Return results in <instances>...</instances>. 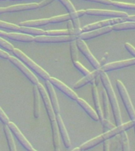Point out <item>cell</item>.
<instances>
[{"mask_svg": "<svg viewBox=\"0 0 135 151\" xmlns=\"http://www.w3.org/2000/svg\"><path fill=\"white\" fill-rule=\"evenodd\" d=\"M99 78H100L102 84L104 86L105 91L107 93V98H108L109 103H110V105L111 106V108H112L114 118H115V120L116 125L119 126L123 123H122L120 109H119L118 101H117V99H116L115 93L114 91L113 87H112L111 82H110V80H109L108 76H107L105 72H103V71L100 70Z\"/></svg>", "mask_w": 135, "mask_h": 151, "instance_id": "6da1fadb", "label": "cell"}, {"mask_svg": "<svg viewBox=\"0 0 135 151\" xmlns=\"http://www.w3.org/2000/svg\"><path fill=\"white\" fill-rule=\"evenodd\" d=\"M13 53L14 54V55L16 57H17L21 61H23L24 63H25V65L29 67L31 69H33L34 72H35L36 74L40 76V77L43 78L44 80H49L51 76H49V74L44 71V69H43L41 67L38 65L37 64L35 63L33 60H31L29 58H28L27 55L24 54L23 52L20 50L19 49H17V48H14V50H13Z\"/></svg>", "mask_w": 135, "mask_h": 151, "instance_id": "7a4b0ae2", "label": "cell"}, {"mask_svg": "<svg viewBox=\"0 0 135 151\" xmlns=\"http://www.w3.org/2000/svg\"><path fill=\"white\" fill-rule=\"evenodd\" d=\"M116 87L118 88V92L120 94L121 99L123 100V104L125 105V107L126 109L128 114L130 116V120L135 121V110L132 105V102H131V100L130 99V96H129V94L126 91L125 86L123 85V83L121 82L120 80H117L116 81Z\"/></svg>", "mask_w": 135, "mask_h": 151, "instance_id": "3957f363", "label": "cell"}, {"mask_svg": "<svg viewBox=\"0 0 135 151\" xmlns=\"http://www.w3.org/2000/svg\"><path fill=\"white\" fill-rule=\"evenodd\" d=\"M124 22H126V18L109 19V20H105V21H99V22H96V23L88 24V25L85 26V27H83L81 28V32H91V31L105 28V27H108V26L115 25V24L124 23Z\"/></svg>", "mask_w": 135, "mask_h": 151, "instance_id": "277c9868", "label": "cell"}, {"mask_svg": "<svg viewBox=\"0 0 135 151\" xmlns=\"http://www.w3.org/2000/svg\"><path fill=\"white\" fill-rule=\"evenodd\" d=\"M96 82H95V84L97 87H99V90H100V95H101V102L102 106L101 107H103L102 110H103V113H104V119L106 120H108L110 119V103H109L108 98H107V93L105 91V89H104V86L102 84L101 80H100V78L99 76H97L96 79Z\"/></svg>", "mask_w": 135, "mask_h": 151, "instance_id": "5b68a950", "label": "cell"}, {"mask_svg": "<svg viewBox=\"0 0 135 151\" xmlns=\"http://www.w3.org/2000/svg\"><path fill=\"white\" fill-rule=\"evenodd\" d=\"M76 43H77L78 49L84 54V56L88 59V61H89L91 65L94 67L95 69L96 70L100 69V68H101L100 64H99V62L97 61V59L95 58V57L92 55L89 49L88 48L87 45L85 42V41L82 40H80V39H78V40H76Z\"/></svg>", "mask_w": 135, "mask_h": 151, "instance_id": "8992f818", "label": "cell"}, {"mask_svg": "<svg viewBox=\"0 0 135 151\" xmlns=\"http://www.w3.org/2000/svg\"><path fill=\"white\" fill-rule=\"evenodd\" d=\"M78 40L75 35H63V36H49L40 35L34 37V41L36 42H72Z\"/></svg>", "mask_w": 135, "mask_h": 151, "instance_id": "52a82bcc", "label": "cell"}, {"mask_svg": "<svg viewBox=\"0 0 135 151\" xmlns=\"http://www.w3.org/2000/svg\"><path fill=\"white\" fill-rule=\"evenodd\" d=\"M85 14L90 16H102L110 17L113 18H126L128 15L126 13L113 10H104V9H87L85 10Z\"/></svg>", "mask_w": 135, "mask_h": 151, "instance_id": "ba28073f", "label": "cell"}, {"mask_svg": "<svg viewBox=\"0 0 135 151\" xmlns=\"http://www.w3.org/2000/svg\"><path fill=\"white\" fill-rule=\"evenodd\" d=\"M36 87L38 88L40 95L42 98L43 102H44V105L46 110H47L48 117L51 120V121H54V120H55V116H56V115H55V113L54 112V109H53V107H52V102H51V100L49 99L48 94L46 92V91L44 90L42 84L39 83L38 85H36Z\"/></svg>", "mask_w": 135, "mask_h": 151, "instance_id": "9c48e42d", "label": "cell"}, {"mask_svg": "<svg viewBox=\"0 0 135 151\" xmlns=\"http://www.w3.org/2000/svg\"><path fill=\"white\" fill-rule=\"evenodd\" d=\"M8 60H9L11 63L14 64V65L16 66V67H17V68H18L23 73L24 75L26 77L28 78V80L33 83V84L38 85L39 83H40L39 80H38L37 78L35 76H34V74H33V73H32L29 69H28V68H26L25 65L23 63H21L18 59L16 58H14V57L13 56H9Z\"/></svg>", "mask_w": 135, "mask_h": 151, "instance_id": "30bf717a", "label": "cell"}, {"mask_svg": "<svg viewBox=\"0 0 135 151\" xmlns=\"http://www.w3.org/2000/svg\"><path fill=\"white\" fill-rule=\"evenodd\" d=\"M135 65V58L128 59V60H124V61H115L104 65L100 68V70L103 72H108V71L116 70V69H120L123 68H126L129 66H132Z\"/></svg>", "mask_w": 135, "mask_h": 151, "instance_id": "8fae6325", "label": "cell"}, {"mask_svg": "<svg viewBox=\"0 0 135 151\" xmlns=\"http://www.w3.org/2000/svg\"><path fill=\"white\" fill-rule=\"evenodd\" d=\"M7 126H8V127H9V130H10V132H13V134L16 136L17 140L20 142V143H21L26 150H28V151H30L33 150V146H32V145L30 144V142L27 140V139H26L25 137L24 136L23 134L21 133V131L19 130L18 127H17L15 124L9 121V122L8 123Z\"/></svg>", "mask_w": 135, "mask_h": 151, "instance_id": "7c38bea8", "label": "cell"}, {"mask_svg": "<svg viewBox=\"0 0 135 151\" xmlns=\"http://www.w3.org/2000/svg\"><path fill=\"white\" fill-rule=\"evenodd\" d=\"M134 125L135 121L131 120L130 122L126 123V124H122L119 125V126H117V127H115V128H113V129L110 130L109 132L104 133L102 135L104 137V140H107V139H111L112 137L115 136L117 134H121V133H123V132H125V131H126V130L130 129V128H131V127H134Z\"/></svg>", "mask_w": 135, "mask_h": 151, "instance_id": "4fadbf2b", "label": "cell"}, {"mask_svg": "<svg viewBox=\"0 0 135 151\" xmlns=\"http://www.w3.org/2000/svg\"><path fill=\"white\" fill-rule=\"evenodd\" d=\"M48 81H49L52 85H54V87H56L57 88H59L62 92H63L64 94H66V95H67L70 99H71L72 100H74V101H77V100H78V94H76L73 90H71L70 88L67 87L66 84H64L63 83L61 82L60 80H57L55 78L51 77Z\"/></svg>", "mask_w": 135, "mask_h": 151, "instance_id": "5bb4252c", "label": "cell"}, {"mask_svg": "<svg viewBox=\"0 0 135 151\" xmlns=\"http://www.w3.org/2000/svg\"><path fill=\"white\" fill-rule=\"evenodd\" d=\"M0 37L8 38L9 40H13L14 41H20V42H31L34 41V37L33 35H25L22 33H8L6 32H2L0 30Z\"/></svg>", "mask_w": 135, "mask_h": 151, "instance_id": "9a60e30c", "label": "cell"}, {"mask_svg": "<svg viewBox=\"0 0 135 151\" xmlns=\"http://www.w3.org/2000/svg\"><path fill=\"white\" fill-rule=\"evenodd\" d=\"M112 29V26H108V27H105V28H99V29H96V30L91 31V32H82L81 35L78 36V39L80 40H89L92 38L98 37L104 34H107V33L111 32Z\"/></svg>", "mask_w": 135, "mask_h": 151, "instance_id": "2e32d148", "label": "cell"}, {"mask_svg": "<svg viewBox=\"0 0 135 151\" xmlns=\"http://www.w3.org/2000/svg\"><path fill=\"white\" fill-rule=\"evenodd\" d=\"M55 120L57 122V125H58V127H59V131L61 134V136L62 138V141L64 142V145L66 146V148H70L71 146V142L70 139V137H69V134L67 133V131H66V128L64 125L63 120L62 119V117L60 116V115H56L55 116Z\"/></svg>", "mask_w": 135, "mask_h": 151, "instance_id": "e0dca14e", "label": "cell"}, {"mask_svg": "<svg viewBox=\"0 0 135 151\" xmlns=\"http://www.w3.org/2000/svg\"><path fill=\"white\" fill-rule=\"evenodd\" d=\"M92 98H93V101H94L95 107H96V112H97L98 117H99V120L100 122H103V120H104V113H103V110L101 108V103H100V100H99V92H98V89L96 84L92 83Z\"/></svg>", "mask_w": 135, "mask_h": 151, "instance_id": "ac0fdd59", "label": "cell"}, {"mask_svg": "<svg viewBox=\"0 0 135 151\" xmlns=\"http://www.w3.org/2000/svg\"><path fill=\"white\" fill-rule=\"evenodd\" d=\"M46 87H47L48 96H49V99L51 100V102H52L54 113H56V115H59V113H60V109H59V101H58V99H57V95L55 94L54 88H53V85L48 80H46Z\"/></svg>", "mask_w": 135, "mask_h": 151, "instance_id": "d6986e66", "label": "cell"}, {"mask_svg": "<svg viewBox=\"0 0 135 151\" xmlns=\"http://www.w3.org/2000/svg\"><path fill=\"white\" fill-rule=\"evenodd\" d=\"M99 73H100V69H97V70H95L92 73H89V74H88L87 76H85V77L82 78L81 80H80L79 81L76 83L75 84L73 85V88H81L83 86H85V84H87L89 83L92 82L93 80L97 77L99 76Z\"/></svg>", "mask_w": 135, "mask_h": 151, "instance_id": "ffe728a7", "label": "cell"}, {"mask_svg": "<svg viewBox=\"0 0 135 151\" xmlns=\"http://www.w3.org/2000/svg\"><path fill=\"white\" fill-rule=\"evenodd\" d=\"M38 4L36 3H31V4H21L9 6L8 7H5V13L7 12H17L24 11V10H31V9H38Z\"/></svg>", "mask_w": 135, "mask_h": 151, "instance_id": "44dd1931", "label": "cell"}, {"mask_svg": "<svg viewBox=\"0 0 135 151\" xmlns=\"http://www.w3.org/2000/svg\"><path fill=\"white\" fill-rule=\"evenodd\" d=\"M77 102L82 107L83 109L88 113V115L89 116L92 120H94L95 121H98V120H99V117H98V115H97V112H96V111H95L94 109H92V107L85 101V100H83L82 99L78 98V100H77Z\"/></svg>", "mask_w": 135, "mask_h": 151, "instance_id": "7402d4cb", "label": "cell"}, {"mask_svg": "<svg viewBox=\"0 0 135 151\" xmlns=\"http://www.w3.org/2000/svg\"><path fill=\"white\" fill-rule=\"evenodd\" d=\"M52 136H53V144L54 151H60V140H59V131L56 120L52 121Z\"/></svg>", "mask_w": 135, "mask_h": 151, "instance_id": "603a6c76", "label": "cell"}, {"mask_svg": "<svg viewBox=\"0 0 135 151\" xmlns=\"http://www.w3.org/2000/svg\"><path fill=\"white\" fill-rule=\"evenodd\" d=\"M50 24L49 18L47 19H40V20H35V21H24L19 23L18 26L20 27H27V28H33L39 26H44Z\"/></svg>", "mask_w": 135, "mask_h": 151, "instance_id": "cb8c5ba5", "label": "cell"}, {"mask_svg": "<svg viewBox=\"0 0 135 151\" xmlns=\"http://www.w3.org/2000/svg\"><path fill=\"white\" fill-rule=\"evenodd\" d=\"M33 94H34V104H33V114L34 117L38 119L40 117V93L38 91L36 85H34L33 87Z\"/></svg>", "mask_w": 135, "mask_h": 151, "instance_id": "d4e9b609", "label": "cell"}, {"mask_svg": "<svg viewBox=\"0 0 135 151\" xmlns=\"http://www.w3.org/2000/svg\"><path fill=\"white\" fill-rule=\"evenodd\" d=\"M104 141H105V140H104V137H103L102 134H100L99 136H97L96 137V138H94V139H92V140H89V141H88L86 142H85V143H83L79 148H80L81 151H85L87 150H89V149H91L92 148V147H94L95 146H97V145H98L99 143H100V142Z\"/></svg>", "mask_w": 135, "mask_h": 151, "instance_id": "484cf974", "label": "cell"}, {"mask_svg": "<svg viewBox=\"0 0 135 151\" xmlns=\"http://www.w3.org/2000/svg\"><path fill=\"white\" fill-rule=\"evenodd\" d=\"M59 1L62 2V4L66 8V9L68 10L69 14L70 15L71 20L79 18L78 15V11H76L75 8L73 6V4L69 0H59Z\"/></svg>", "mask_w": 135, "mask_h": 151, "instance_id": "4316f807", "label": "cell"}, {"mask_svg": "<svg viewBox=\"0 0 135 151\" xmlns=\"http://www.w3.org/2000/svg\"><path fill=\"white\" fill-rule=\"evenodd\" d=\"M4 132L5 134H6L7 142H8V145H9V151H17L15 143H14V140L13 139V135H12V132H10V130H9L7 125H5L4 126Z\"/></svg>", "mask_w": 135, "mask_h": 151, "instance_id": "83f0119b", "label": "cell"}, {"mask_svg": "<svg viewBox=\"0 0 135 151\" xmlns=\"http://www.w3.org/2000/svg\"><path fill=\"white\" fill-rule=\"evenodd\" d=\"M112 29L115 31H123L135 29V22H124L112 26Z\"/></svg>", "mask_w": 135, "mask_h": 151, "instance_id": "f1b7e54d", "label": "cell"}, {"mask_svg": "<svg viewBox=\"0 0 135 151\" xmlns=\"http://www.w3.org/2000/svg\"><path fill=\"white\" fill-rule=\"evenodd\" d=\"M70 14H65V15H61V16H56L51 17V18H49V22L50 24H57L70 21Z\"/></svg>", "mask_w": 135, "mask_h": 151, "instance_id": "f546056e", "label": "cell"}, {"mask_svg": "<svg viewBox=\"0 0 135 151\" xmlns=\"http://www.w3.org/2000/svg\"><path fill=\"white\" fill-rule=\"evenodd\" d=\"M0 28H4V29H7V30L13 31V32H19L21 31V27L20 26L1 21H0Z\"/></svg>", "mask_w": 135, "mask_h": 151, "instance_id": "4dcf8cb0", "label": "cell"}, {"mask_svg": "<svg viewBox=\"0 0 135 151\" xmlns=\"http://www.w3.org/2000/svg\"><path fill=\"white\" fill-rule=\"evenodd\" d=\"M70 55L71 59L73 62L78 61V47H77V43H76V40L70 42Z\"/></svg>", "mask_w": 135, "mask_h": 151, "instance_id": "1f68e13d", "label": "cell"}, {"mask_svg": "<svg viewBox=\"0 0 135 151\" xmlns=\"http://www.w3.org/2000/svg\"><path fill=\"white\" fill-rule=\"evenodd\" d=\"M45 35L49 36H63V35H70L69 32L66 30H48L45 31Z\"/></svg>", "mask_w": 135, "mask_h": 151, "instance_id": "d6a6232c", "label": "cell"}, {"mask_svg": "<svg viewBox=\"0 0 135 151\" xmlns=\"http://www.w3.org/2000/svg\"><path fill=\"white\" fill-rule=\"evenodd\" d=\"M111 5L114 6L118 7L121 9H132L135 10V4H131V3H125V2H112Z\"/></svg>", "mask_w": 135, "mask_h": 151, "instance_id": "836d02e7", "label": "cell"}, {"mask_svg": "<svg viewBox=\"0 0 135 151\" xmlns=\"http://www.w3.org/2000/svg\"><path fill=\"white\" fill-rule=\"evenodd\" d=\"M121 142H122V146H123V151H130L129 139L126 132L121 133Z\"/></svg>", "mask_w": 135, "mask_h": 151, "instance_id": "e575fe53", "label": "cell"}, {"mask_svg": "<svg viewBox=\"0 0 135 151\" xmlns=\"http://www.w3.org/2000/svg\"><path fill=\"white\" fill-rule=\"evenodd\" d=\"M0 46L3 47V48H5L6 50H9V51H13L14 49L13 45L10 44L9 42H7V40H3L1 37H0Z\"/></svg>", "mask_w": 135, "mask_h": 151, "instance_id": "d590c367", "label": "cell"}, {"mask_svg": "<svg viewBox=\"0 0 135 151\" xmlns=\"http://www.w3.org/2000/svg\"><path fill=\"white\" fill-rule=\"evenodd\" d=\"M73 65L75 66L76 68H78V70L80 71L81 73H82L83 75L85 76H87L88 74H89V70H88L87 68H85L84 66L81 65V64L79 62V61H75V62H73Z\"/></svg>", "mask_w": 135, "mask_h": 151, "instance_id": "8d00e7d4", "label": "cell"}, {"mask_svg": "<svg viewBox=\"0 0 135 151\" xmlns=\"http://www.w3.org/2000/svg\"><path fill=\"white\" fill-rule=\"evenodd\" d=\"M0 120H2V123L6 125L8 124V123L9 122V117L7 116V114L4 113V111L2 110L1 107H0Z\"/></svg>", "mask_w": 135, "mask_h": 151, "instance_id": "74e56055", "label": "cell"}, {"mask_svg": "<svg viewBox=\"0 0 135 151\" xmlns=\"http://www.w3.org/2000/svg\"><path fill=\"white\" fill-rule=\"evenodd\" d=\"M102 124H103V126H104V128H106V129L109 130V131L115 127L113 124H111L108 120H106V119H104V120H103Z\"/></svg>", "mask_w": 135, "mask_h": 151, "instance_id": "f35d334b", "label": "cell"}, {"mask_svg": "<svg viewBox=\"0 0 135 151\" xmlns=\"http://www.w3.org/2000/svg\"><path fill=\"white\" fill-rule=\"evenodd\" d=\"M125 48L126 49V50H127V51L130 53V54H131L134 57V58H135V48L134 47H133L131 44H130L129 42H126Z\"/></svg>", "mask_w": 135, "mask_h": 151, "instance_id": "ab89813d", "label": "cell"}, {"mask_svg": "<svg viewBox=\"0 0 135 151\" xmlns=\"http://www.w3.org/2000/svg\"><path fill=\"white\" fill-rule=\"evenodd\" d=\"M67 31L69 32V35H75V33H74V28H73V23H72L71 20L70 21H67Z\"/></svg>", "mask_w": 135, "mask_h": 151, "instance_id": "60d3db41", "label": "cell"}, {"mask_svg": "<svg viewBox=\"0 0 135 151\" xmlns=\"http://www.w3.org/2000/svg\"><path fill=\"white\" fill-rule=\"evenodd\" d=\"M84 1L96 2V3H100V4L104 5H111V2H112L111 0H84Z\"/></svg>", "mask_w": 135, "mask_h": 151, "instance_id": "b9f144b4", "label": "cell"}, {"mask_svg": "<svg viewBox=\"0 0 135 151\" xmlns=\"http://www.w3.org/2000/svg\"><path fill=\"white\" fill-rule=\"evenodd\" d=\"M54 0H43L42 2H40L38 4V7L39 8H43V7L47 6V5H49L50 3H52V2H54Z\"/></svg>", "mask_w": 135, "mask_h": 151, "instance_id": "7bdbcfd3", "label": "cell"}, {"mask_svg": "<svg viewBox=\"0 0 135 151\" xmlns=\"http://www.w3.org/2000/svg\"><path fill=\"white\" fill-rule=\"evenodd\" d=\"M104 151H110V142H109L108 139L104 141Z\"/></svg>", "mask_w": 135, "mask_h": 151, "instance_id": "ee69618b", "label": "cell"}, {"mask_svg": "<svg viewBox=\"0 0 135 151\" xmlns=\"http://www.w3.org/2000/svg\"><path fill=\"white\" fill-rule=\"evenodd\" d=\"M9 56H10V55H9L8 53L3 51L2 50H0V58H2L5 59H8Z\"/></svg>", "mask_w": 135, "mask_h": 151, "instance_id": "f6af8a7d", "label": "cell"}, {"mask_svg": "<svg viewBox=\"0 0 135 151\" xmlns=\"http://www.w3.org/2000/svg\"><path fill=\"white\" fill-rule=\"evenodd\" d=\"M126 21L129 22H135V15L134 16H128L126 17Z\"/></svg>", "mask_w": 135, "mask_h": 151, "instance_id": "bcb514c9", "label": "cell"}, {"mask_svg": "<svg viewBox=\"0 0 135 151\" xmlns=\"http://www.w3.org/2000/svg\"><path fill=\"white\" fill-rule=\"evenodd\" d=\"M4 13H5L4 8H0V14H4Z\"/></svg>", "mask_w": 135, "mask_h": 151, "instance_id": "7dc6e473", "label": "cell"}, {"mask_svg": "<svg viewBox=\"0 0 135 151\" xmlns=\"http://www.w3.org/2000/svg\"><path fill=\"white\" fill-rule=\"evenodd\" d=\"M72 151H81V150L80 148H75V149H73Z\"/></svg>", "mask_w": 135, "mask_h": 151, "instance_id": "c3c4849f", "label": "cell"}, {"mask_svg": "<svg viewBox=\"0 0 135 151\" xmlns=\"http://www.w3.org/2000/svg\"><path fill=\"white\" fill-rule=\"evenodd\" d=\"M30 151H36V150H34V149H33V150H30Z\"/></svg>", "mask_w": 135, "mask_h": 151, "instance_id": "681fc988", "label": "cell"}, {"mask_svg": "<svg viewBox=\"0 0 135 151\" xmlns=\"http://www.w3.org/2000/svg\"><path fill=\"white\" fill-rule=\"evenodd\" d=\"M0 1H5V0H0Z\"/></svg>", "mask_w": 135, "mask_h": 151, "instance_id": "f907efd6", "label": "cell"}, {"mask_svg": "<svg viewBox=\"0 0 135 151\" xmlns=\"http://www.w3.org/2000/svg\"><path fill=\"white\" fill-rule=\"evenodd\" d=\"M134 131H135V125H134Z\"/></svg>", "mask_w": 135, "mask_h": 151, "instance_id": "816d5d0a", "label": "cell"}, {"mask_svg": "<svg viewBox=\"0 0 135 151\" xmlns=\"http://www.w3.org/2000/svg\"><path fill=\"white\" fill-rule=\"evenodd\" d=\"M14 1H16V0H14Z\"/></svg>", "mask_w": 135, "mask_h": 151, "instance_id": "f5cc1de1", "label": "cell"}]
</instances>
